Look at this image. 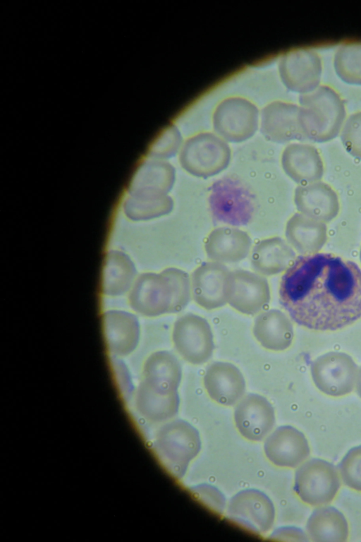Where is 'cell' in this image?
I'll return each instance as SVG.
<instances>
[{
	"label": "cell",
	"instance_id": "6",
	"mask_svg": "<svg viewBox=\"0 0 361 542\" xmlns=\"http://www.w3.org/2000/svg\"><path fill=\"white\" fill-rule=\"evenodd\" d=\"M231 159V150L221 138L209 133L196 135L183 145L179 162L190 174L207 179L227 168Z\"/></svg>",
	"mask_w": 361,
	"mask_h": 542
},
{
	"label": "cell",
	"instance_id": "4",
	"mask_svg": "<svg viewBox=\"0 0 361 542\" xmlns=\"http://www.w3.org/2000/svg\"><path fill=\"white\" fill-rule=\"evenodd\" d=\"M142 282L137 306L146 315L176 313L190 302V278L180 269L169 267L159 275H148Z\"/></svg>",
	"mask_w": 361,
	"mask_h": 542
},
{
	"label": "cell",
	"instance_id": "13",
	"mask_svg": "<svg viewBox=\"0 0 361 542\" xmlns=\"http://www.w3.org/2000/svg\"><path fill=\"white\" fill-rule=\"evenodd\" d=\"M234 421L242 436L249 440L261 441L275 425L274 409L263 396L247 394L237 403Z\"/></svg>",
	"mask_w": 361,
	"mask_h": 542
},
{
	"label": "cell",
	"instance_id": "21",
	"mask_svg": "<svg viewBox=\"0 0 361 542\" xmlns=\"http://www.w3.org/2000/svg\"><path fill=\"white\" fill-rule=\"evenodd\" d=\"M144 375L145 378L138 384L119 393L137 386H145L164 392L178 391L182 378L181 366L172 353L168 351H157L148 358Z\"/></svg>",
	"mask_w": 361,
	"mask_h": 542
},
{
	"label": "cell",
	"instance_id": "19",
	"mask_svg": "<svg viewBox=\"0 0 361 542\" xmlns=\"http://www.w3.org/2000/svg\"><path fill=\"white\" fill-rule=\"evenodd\" d=\"M281 165L285 173L298 183L319 181L324 174L320 154L314 146L309 144L288 145L282 153Z\"/></svg>",
	"mask_w": 361,
	"mask_h": 542
},
{
	"label": "cell",
	"instance_id": "18",
	"mask_svg": "<svg viewBox=\"0 0 361 542\" xmlns=\"http://www.w3.org/2000/svg\"><path fill=\"white\" fill-rule=\"evenodd\" d=\"M252 240L243 230L231 226L212 230L204 242L208 258L221 263H237L250 253Z\"/></svg>",
	"mask_w": 361,
	"mask_h": 542
},
{
	"label": "cell",
	"instance_id": "3",
	"mask_svg": "<svg viewBox=\"0 0 361 542\" xmlns=\"http://www.w3.org/2000/svg\"><path fill=\"white\" fill-rule=\"evenodd\" d=\"M300 104V121L305 138L324 143L337 137L344 124L345 107L335 90L319 85L302 95Z\"/></svg>",
	"mask_w": 361,
	"mask_h": 542
},
{
	"label": "cell",
	"instance_id": "15",
	"mask_svg": "<svg viewBox=\"0 0 361 542\" xmlns=\"http://www.w3.org/2000/svg\"><path fill=\"white\" fill-rule=\"evenodd\" d=\"M229 272L224 264L215 261L204 262L198 266L190 278L194 301L206 310L225 306V287Z\"/></svg>",
	"mask_w": 361,
	"mask_h": 542
},
{
	"label": "cell",
	"instance_id": "25",
	"mask_svg": "<svg viewBox=\"0 0 361 542\" xmlns=\"http://www.w3.org/2000/svg\"><path fill=\"white\" fill-rule=\"evenodd\" d=\"M306 531L309 539L314 542H344L349 534L345 516L331 506L314 510L307 522Z\"/></svg>",
	"mask_w": 361,
	"mask_h": 542
},
{
	"label": "cell",
	"instance_id": "12",
	"mask_svg": "<svg viewBox=\"0 0 361 542\" xmlns=\"http://www.w3.org/2000/svg\"><path fill=\"white\" fill-rule=\"evenodd\" d=\"M280 73L288 89L302 95L309 93L319 86L322 73L321 58L311 49L294 50L281 60Z\"/></svg>",
	"mask_w": 361,
	"mask_h": 542
},
{
	"label": "cell",
	"instance_id": "11",
	"mask_svg": "<svg viewBox=\"0 0 361 542\" xmlns=\"http://www.w3.org/2000/svg\"><path fill=\"white\" fill-rule=\"evenodd\" d=\"M228 303L236 311L255 315L264 308L271 299L267 279L257 272L245 270L230 271L225 287Z\"/></svg>",
	"mask_w": 361,
	"mask_h": 542
},
{
	"label": "cell",
	"instance_id": "8",
	"mask_svg": "<svg viewBox=\"0 0 361 542\" xmlns=\"http://www.w3.org/2000/svg\"><path fill=\"white\" fill-rule=\"evenodd\" d=\"M172 339L178 353L188 362L200 365L212 356L214 343L207 320L193 313H186L175 322Z\"/></svg>",
	"mask_w": 361,
	"mask_h": 542
},
{
	"label": "cell",
	"instance_id": "32",
	"mask_svg": "<svg viewBox=\"0 0 361 542\" xmlns=\"http://www.w3.org/2000/svg\"><path fill=\"white\" fill-rule=\"evenodd\" d=\"M271 538L283 541H307V535L300 528L283 526L276 529L271 534Z\"/></svg>",
	"mask_w": 361,
	"mask_h": 542
},
{
	"label": "cell",
	"instance_id": "31",
	"mask_svg": "<svg viewBox=\"0 0 361 542\" xmlns=\"http://www.w3.org/2000/svg\"><path fill=\"white\" fill-rule=\"evenodd\" d=\"M182 143L180 134L175 128H170L160 138L154 153L160 157H171L178 151Z\"/></svg>",
	"mask_w": 361,
	"mask_h": 542
},
{
	"label": "cell",
	"instance_id": "16",
	"mask_svg": "<svg viewBox=\"0 0 361 542\" xmlns=\"http://www.w3.org/2000/svg\"><path fill=\"white\" fill-rule=\"evenodd\" d=\"M203 383L209 397L224 406L236 404L245 395V381L240 371L233 364L216 361L210 364Z\"/></svg>",
	"mask_w": 361,
	"mask_h": 542
},
{
	"label": "cell",
	"instance_id": "10",
	"mask_svg": "<svg viewBox=\"0 0 361 542\" xmlns=\"http://www.w3.org/2000/svg\"><path fill=\"white\" fill-rule=\"evenodd\" d=\"M228 519L244 529L264 534L272 527L275 509L271 499L263 492L253 488L237 493L229 500Z\"/></svg>",
	"mask_w": 361,
	"mask_h": 542
},
{
	"label": "cell",
	"instance_id": "23",
	"mask_svg": "<svg viewBox=\"0 0 361 542\" xmlns=\"http://www.w3.org/2000/svg\"><path fill=\"white\" fill-rule=\"evenodd\" d=\"M287 242L299 253H317L327 240V227L324 222L301 213L294 214L286 226Z\"/></svg>",
	"mask_w": 361,
	"mask_h": 542
},
{
	"label": "cell",
	"instance_id": "14",
	"mask_svg": "<svg viewBox=\"0 0 361 542\" xmlns=\"http://www.w3.org/2000/svg\"><path fill=\"white\" fill-rule=\"evenodd\" d=\"M264 451L273 464L286 468L298 466L310 453L305 435L291 426H281L270 433L264 441Z\"/></svg>",
	"mask_w": 361,
	"mask_h": 542
},
{
	"label": "cell",
	"instance_id": "22",
	"mask_svg": "<svg viewBox=\"0 0 361 542\" xmlns=\"http://www.w3.org/2000/svg\"><path fill=\"white\" fill-rule=\"evenodd\" d=\"M253 335L264 348L271 351H283L292 343L293 325L282 311L270 309L257 316L253 326Z\"/></svg>",
	"mask_w": 361,
	"mask_h": 542
},
{
	"label": "cell",
	"instance_id": "20",
	"mask_svg": "<svg viewBox=\"0 0 361 542\" xmlns=\"http://www.w3.org/2000/svg\"><path fill=\"white\" fill-rule=\"evenodd\" d=\"M296 258L293 247L283 239L274 236L257 242L251 251L253 270L263 276L286 270Z\"/></svg>",
	"mask_w": 361,
	"mask_h": 542
},
{
	"label": "cell",
	"instance_id": "30",
	"mask_svg": "<svg viewBox=\"0 0 361 542\" xmlns=\"http://www.w3.org/2000/svg\"><path fill=\"white\" fill-rule=\"evenodd\" d=\"M190 490L197 500L210 510L221 513L225 509L226 504V498L214 486L202 483L191 487Z\"/></svg>",
	"mask_w": 361,
	"mask_h": 542
},
{
	"label": "cell",
	"instance_id": "9",
	"mask_svg": "<svg viewBox=\"0 0 361 542\" xmlns=\"http://www.w3.org/2000/svg\"><path fill=\"white\" fill-rule=\"evenodd\" d=\"M310 368L316 387L333 397L351 392L358 372L357 365L349 355L337 351L319 356L311 363Z\"/></svg>",
	"mask_w": 361,
	"mask_h": 542
},
{
	"label": "cell",
	"instance_id": "29",
	"mask_svg": "<svg viewBox=\"0 0 361 542\" xmlns=\"http://www.w3.org/2000/svg\"><path fill=\"white\" fill-rule=\"evenodd\" d=\"M341 139L347 152L361 160V112L352 114L345 121Z\"/></svg>",
	"mask_w": 361,
	"mask_h": 542
},
{
	"label": "cell",
	"instance_id": "17",
	"mask_svg": "<svg viewBox=\"0 0 361 542\" xmlns=\"http://www.w3.org/2000/svg\"><path fill=\"white\" fill-rule=\"evenodd\" d=\"M294 203L300 213L324 223L334 219L340 209L336 193L322 181L298 186L295 190Z\"/></svg>",
	"mask_w": 361,
	"mask_h": 542
},
{
	"label": "cell",
	"instance_id": "34",
	"mask_svg": "<svg viewBox=\"0 0 361 542\" xmlns=\"http://www.w3.org/2000/svg\"><path fill=\"white\" fill-rule=\"evenodd\" d=\"M360 260H361V248H360Z\"/></svg>",
	"mask_w": 361,
	"mask_h": 542
},
{
	"label": "cell",
	"instance_id": "1",
	"mask_svg": "<svg viewBox=\"0 0 361 542\" xmlns=\"http://www.w3.org/2000/svg\"><path fill=\"white\" fill-rule=\"evenodd\" d=\"M279 302L297 324L334 331L361 318V270L331 253L297 257L281 277Z\"/></svg>",
	"mask_w": 361,
	"mask_h": 542
},
{
	"label": "cell",
	"instance_id": "24",
	"mask_svg": "<svg viewBox=\"0 0 361 542\" xmlns=\"http://www.w3.org/2000/svg\"><path fill=\"white\" fill-rule=\"evenodd\" d=\"M300 107L295 104L277 102L271 106V119H264L262 132L273 141L284 143L305 138L300 121Z\"/></svg>",
	"mask_w": 361,
	"mask_h": 542
},
{
	"label": "cell",
	"instance_id": "26",
	"mask_svg": "<svg viewBox=\"0 0 361 542\" xmlns=\"http://www.w3.org/2000/svg\"><path fill=\"white\" fill-rule=\"evenodd\" d=\"M238 108L237 112H225L227 115L224 119H214V128L216 132L224 140L229 142H242L251 137L257 128L256 119L252 118L251 105L245 108Z\"/></svg>",
	"mask_w": 361,
	"mask_h": 542
},
{
	"label": "cell",
	"instance_id": "27",
	"mask_svg": "<svg viewBox=\"0 0 361 542\" xmlns=\"http://www.w3.org/2000/svg\"><path fill=\"white\" fill-rule=\"evenodd\" d=\"M334 68L344 83L361 85V42L340 46L334 54Z\"/></svg>",
	"mask_w": 361,
	"mask_h": 542
},
{
	"label": "cell",
	"instance_id": "5",
	"mask_svg": "<svg viewBox=\"0 0 361 542\" xmlns=\"http://www.w3.org/2000/svg\"><path fill=\"white\" fill-rule=\"evenodd\" d=\"M208 203L214 222L224 226L247 225L255 212L252 193L242 181L232 176L213 183Z\"/></svg>",
	"mask_w": 361,
	"mask_h": 542
},
{
	"label": "cell",
	"instance_id": "7",
	"mask_svg": "<svg viewBox=\"0 0 361 542\" xmlns=\"http://www.w3.org/2000/svg\"><path fill=\"white\" fill-rule=\"evenodd\" d=\"M340 486V478L335 466L322 459L307 461L295 472V492L302 502L312 506L331 502Z\"/></svg>",
	"mask_w": 361,
	"mask_h": 542
},
{
	"label": "cell",
	"instance_id": "33",
	"mask_svg": "<svg viewBox=\"0 0 361 542\" xmlns=\"http://www.w3.org/2000/svg\"><path fill=\"white\" fill-rule=\"evenodd\" d=\"M356 390L358 395L361 397V368L359 370L357 375Z\"/></svg>",
	"mask_w": 361,
	"mask_h": 542
},
{
	"label": "cell",
	"instance_id": "2",
	"mask_svg": "<svg viewBox=\"0 0 361 542\" xmlns=\"http://www.w3.org/2000/svg\"><path fill=\"white\" fill-rule=\"evenodd\" d=\"M159 464L172 476L182 478L190 462L199 454V432L182 419L169 421L143 439Z\"/></svg>",
	"mask_w": 361,
	"mask_h": 542
},
{
	"label": "cell",
	"instance_id": "28",
	"mask_svg": "<svg viewBox=\"0 0 361 542\" xmlns=\"http://www.w3.org/2000/svg\"><path fill=\"white\" fill-rule=\"evenodd\" d=\"M338 469L348 487L361 491V445L351 448L343 457Z\"/></svg>",
	"mask_w": 361,
	"mask_h": 542
}]
</instances>
